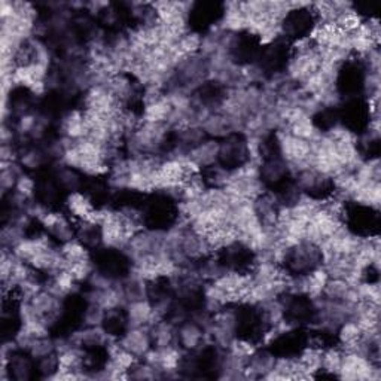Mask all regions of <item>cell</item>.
<instances>
[{"label": "cell", "instance_id": "277c9868", "mask_svg": "<svg viewBox=\"0 0 381 381\" xmlns=\"http://www.w3.org/2000/svg\"><path fill=\"white\" fill-rule=\"evenodd\" d=\"M189 158L199 167H212L219 158V143L215 140L201 142L189 151Z\"/></svg>", "mask_w": 381, "mask_h": 381}, {"label": "cell", "instance_id": "5b68a950", "mask_svg": "<svg viewBox=\"0 0 381 381\" xmlns=\"http://www.w3.org/2000/svg\"><path fill=\"white\" fill-rule=\"evenodd\" d=\"M61 253H63V258L66 260L67 265L72 262L87 260L88 258L87 248H85V244L81 243L79 240H70L63 243V246H61Z\"/></svg>", "mask_w": 381, "mask_h": 381}, {"label": "cell", "instance_id": "3957f363", "mask_svg": "<svg viewBox=\"0 0 381 381\" xmlns=\"http://www.w3.org/2000/svg\"><path fill=\"white\" fill-rule=\"evenodd\" d=\"M178 342L183 349L194 350L201 344L204 338V329L200 323L195 321L191 322H183L178 329Z\"/></svg>", "mask_w": 381, "mask_h": 381}, {"label": "cell", "instance_id": "8992f818", "mask_svg": "<svg viewBox=\"0 0 381 381\" xmlns=\"http://www.w3.org/2000/svg\"><path fill=\"white\" fill-rule=\"evenodd\" d=\"M201 45H203V38L200 34L187 32L183 36H180V39L178 41V49L185 55H196L201 51Z\"/></svg>", "mask_w": 381, "mask_h": 381}, {"label": "cell", "instance_id": "7a4b0ae2", "mask_svg": "<svg viewBox=\"0 0 381 381\" xmlns=\"http://www.w3.org/2000/svg\"><path fill=\"white\" fill-rule=\"evenodd\" d=\"M66 206H67L69 213L75 219L81 220V222H87L90 216L93 215V212L95 210V207L93 206L90 196L79 191L70 192V195L66 200Z\"/></svg>", "mask_w": 381, "mask_h": 381}, {"label": "cell", "instance_id": "6da1fadb", "mask_svg": "<svg viewBox=\"0 0 381 381\" xmlns=\"http://www.w3.org/2000/svg\"><path fill=\"white\" fill-rule=\"evenodd\" d=\"M122 349L131 352L134 356H145L151 350L152 338L147 328H131L119 340Z\"/></svg>", "mask_w": 381, "mask_h": 381}]
</instances>
